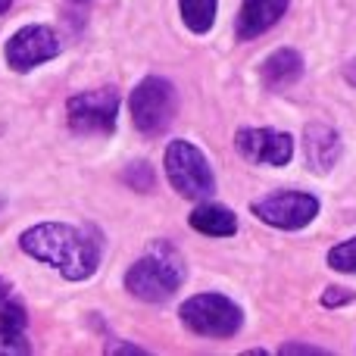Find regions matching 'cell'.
Segmentation results:
<instances>
[{"label": "cell", "mask_w": 356, "mask_h": 356, "mask_svg": "<svg viewBox=\"0 0 356 356\" xmlns=\"http://www.w3.org/2000/svg\"><path fill=\"white\" fill-rule=\"evenodd\" d=\"M19 247L38 263H47L66 282H85L100 269V241L88 228L66 222H41L19 234Z\"/></svg>", "instance_id": "1"}, {"label": "cell", "mask_w": 356, "mask_h": 356, "mask_svg": "<svg viewBox=\"0 0 356 356\" xmlns=\"http://www.w3.org/2000/svg\"><path fill=\"white\" fill-rule=\"evenodd\" d=\"M184 275L188 269H184V257L178 253V247H172L169 241H154L144 250V257L129 266L125 291L144 303H163L181 288Z\"/></svg>", "instance_id": "2"}, {"label": "cell", "mask_w": 356, "mask_h": 356, "mask_svg": "<svg viewBox=\"0 0 356 356\" xmlns=\"http://www.w3.org/2000/svg\"><path fill=\"white\" fill-rule=\"evenodd\" d=\"M129 113L131 122L141 135L156 138L172 125L175 113H178V91L172 81L160 79V75H147L135 85L129 97Z\"/></svg>", "instance_id": "3"}, {"label": "cell", "mask_w": 356, "mask_h": 356, "mask_svg": "<svg viewBox=\"0 0 356 356\" xmlns=\"http://www.w3.org/2000/svg\"><path fill=\"white\" fill-rule=\"evenodd\" d=\"M178 319L188 332L200 338H234L244 325V313L234 300L222 294H194L181 303Z\"/></svg>", "instance_id": "4"}, {"label": "cell", "mask_w": 356, "mask_h": 356, "mask_svg": "<svg viewBox=\"0 0 356 356\" xmlns=\"http://www.w3.org/2000/svg\"><path fill=\"white\" fill-rule=\"evenodd\" d=\"M163 163H166V175L169 184L188 200H207L216 191V175L209 169V160L203 156L200 147H194L191 141L178 138V141H169L166 154H163Z\"/></svg>", "instance_id": "5"}, {"label": "cell", "mask_w": 356, "mask_h": 356, "mask_svg": "<svg viewBox=\"0 0 356 356\" xmlns=\"http://www.w3.org/2000/svg\"><path fill=\"white\" fill-rule=\"evenodd\" d=\"M119 97L116 88H100V91H81L66 100L69 129L79 135H110L119 119Z\"/></svg>", "instance_id": "6"}, {"label": "cell", "mask_w": 356, "mask_h": 356, "mask_svg": "<svg viewBox=\"0 0 356 356\" xmlns=\"http://www.w3.org/2000/svg\"><path fill=\"white\" fill-rule=\"evenodd\" d=\"M253 216L272 228H284V232H297V228L309 225L319 216V200L303 191H278L263 200L253 203Z\"/></svg>", "instance_id": "7"}, {"label": "cell", "mask_w": 356, "mask_h": 356, "mask_svg": "<svg viewBox=\"0 0 356 356\" xmlns=\"http://www.w3.org/2000/svg\"><path fill=\"white\" fill-rule=\"evenodd\" d=\"M6 66L13 72H31L41 63H50L60 56V38L47 25H22L3 47Z\"/></svg>", "instance_id": "8"}, {"label": "cell", "mask_w": 356, "mask_h": 356, "mask_svg": "<svg viewBox=\"0 0 356 356\" xmlns=\"http://www.w3.org/2000/svg\"><path fill=\"white\" fill-rule=\"evenodd\" d=\"M234 147L247 163H257V166H288L294 156L291 135L275 129H241L234 135Z\"/></svg>", "instance_id": "9"}, {"label": "cell", "mask_w": 356, "mask_h": 356, "mask_svg": "<svg viewBox=\"0 0 356 356\" xmlns=\"http://www.w3.org/2000/svg\"><path fill=\"white\" fill-rule=\"evenodd\" d=\"M25 325H29L25 307L13 297L6 278H0V356H19L31 350L29 338H25Z\"/></svg>", "instance_id": "10"}, {"label": "cell", "mask_w": 356, "mask_h": 356, "mask_svg": "<svg viewBox=\"0 0 356 356\" xmlns=\"http://www.w3.org/2000/svg\"><path fill=\"white\" fill-rule=\"evenodd\" d=\"M284 10H288V0H244L238 13V25H234L238 41H253L263 31H269L284 16Z\"/></svg>", "instance_id": "11"}, {"label": "cell", "mask_w": 356, "mask_h": 356, "mask_svg": "<svg viewBox=\"0 0 356 356\" xmlns=\"http://www.w3.org/2000/svg\"><path fill=\"white\" fill-rule=\"evenodd\" d=\"M303 154H307V166L313 172L325 175L341 160V135L319 122L307 125V131H303Z\"/></svg>", "instance_id": "12"}, {"label": "cell", "mask_w": 356, "mask_h": 356, "mask_svg": "<svg viewBox=\"0 0 356 356\" xmlns=\"http://www.w3.org/2000/svg\"><path fill=\"white\" fill-rule=\"evenodd\" d=\"M303 75V60L297 50H275L272 56H266V63L259 66V79L269 91H282V88H291L297 79Z\"/></svg>", "instance_id": "13"}, {"label": "cell", "mask_w": 356, "mask_h": 356, "mask_svg": "<svg viewBox=\"0 0 356 356\" xmlns=\"http://www.w3.org/2000/svg\"><path fill=\"white\" fill-rule=\"evenodd\" d=\"M188 225L200 234H209V238H232L238 232V216L222 203H200L188 216Z\"/></svg>", "instance_id": "14"}, {"label": "cell", "mask_w": 356, "mask_h": 356, "mask_svg": "<svg viewBox=\"0 0 356 356\" xmlns=\"http://www.w3.org/2000/svg\"><path fill=\"white\" fill-rule=\"evenodd\" d=\"M178 10L194 35H207L216 22V0H178Z\"/></svg>", "instance_id": "15"}, {"label": "cell", "mask_w": 356, "mask_h": 356, "mask_svg": "<svg viewBox=\"0 0 356 356\" xmlns=\"http://www.w3.org/2000/svg\"><path fill=\"white\" fill-rule=\"evenodd\" d=\"M328 263L338 272H356V238L332 247V250H328Z\"/></svg>", "instance_id": "16"}, {"label": "cell", "mask_w": 356, "mask_h": 356, "mask_svg": "<svg viewBox=\"0 0 356 356\" xmlns=\"http://www.w3.org/2000/svg\"><path fill=\"white\" fill-rule=\"evenodd\" d=\"M125 184L135 191H154V169H150V163H131L129 169H125Z\"/></svg>", "instance_id": "17"}, {"label": "cell", "mask_w": 356, "mask_h": 356, "mask_svg": "<svg viewBox=\"0 0 356 356\" xmlns=\"http://www.w3.org/2000/svg\"><path fill=\"white\" fill-rule=\"evenodd\" d=\"M350 300H353V294L344 288H328L325 294H322V303H325V307H341V303H350Z\"/></svg>", "instance_id": "18"}, {"label": "cell", "mask_w": 356, "mask_h": 356, "mask_svg": "<svg viewBox=\"0 0 356 356\" xmlns=\"http://www.w3.org/2000/svg\"><path fill=\"white\" fill-rule=\"evenodd\" d=\"M282 353H313V356H325V350L322 347H309V344H284L282 347Z\"/></svg>", "instance_id": "19"}, {"label": "cell", "mask_w": 356, "mask_h": 356, "mask_svg": "<svg viewBox=\"0 0 356 356\" xmlns=\"http://www.w3.org/2000/svg\"><path fill=\"white\" fill-rule=\"evenodd\" d=\"M106 353H135V356H144L147 350H144V347H135V344H110V347H106Z\"/></svg>", "instance_id": "20"}, {"label": "cell", "mask_w": 356, "mask_h": 356, "mask_svg": "<svg viewBox=\"0 0 356 356\" xmlns=\"http://www.w3.org/2000/svg\"><path fill=\"white\" fill-rule=\"evenodd\" d=\"M344 75H347V81H350V85H356V60H350V63H347Z\"/></svg>", "instance_id": "21"}, {"label": "cell", "mask_w": 356, "mask_h": 356, "mask_svg": "<svg viewBox=\"0 0 356 356\" xmlns=\"http://www.w3.org/2000/svg\"><path fill=\"white\" fill-rule=\"evenodd\" d=\"M10 6H13V0H0V16H3V13L10 10Z\"/></svg>", "instance_id": "22"}]
</instances>
